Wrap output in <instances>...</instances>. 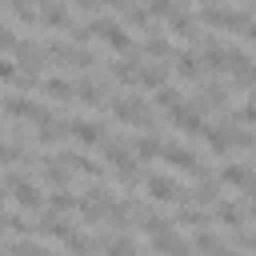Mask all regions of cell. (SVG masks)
Segmentation results:
<instances>
[{
    "instance_id": "cell-1",
    "label": "cell",
    "mask_w": 256,
    "mask_h": 256,
    "mask_svg": "<svg viewBox=\"0 0 256 256\" xmlns=\"http://www.w3.org/2000/svg\"><path fill=\"white\" fill-rule=\"evenodd\" d=\"M200 24H208V28H224V32H240V28H248L252 20H248V12H240V8H216V4H204V8H200Z\"/></svg>"
},
{
    "instance_id": "cell-2",
    "label": "cell",
    "mask_w": 256,
    "mask_h": 256,
    "mask_svg": "<svg viewBox=\"0 0 256 256\" xmlns=\"http://www.w3.org/2000/svg\"><path fill=\"white\" fill-rule=\"evenodd\" d=\"M4 188H12V200H16L20 208H40V204H44L40 188H36L24 172H12V168H8V172H4Z\"/></svg>"
},
{
    "instance_id": "cell-3",
    "label": "cell",
    "mask_w": 256,
    "mask_h": 256,
    "mask_svg": "<svg viewBox=\"0 0 256 256\" xmlns=\"http://www.w3.org/2000/svg\"><path fill=\"white\" fill-rule=\"evenodd\" d=\"M88 32L96 36V40H104L108 48H116V52H132V36L116 24V20H108V16H100V20H92L88 24Z\"/></svg>"
},
{
    "instance_id": "cell-4",
    "label": "cell",
    "mask_w": 256,
    "mask_h": 256,
    "mask_svg": "<svg viewBox=\"0 0 256 256\" xmlns=\"http://www.w3.org/2000/svg\"><path fill=\"white\" fill-rule=\"evenodd\" d=\"M168 120H172L180 132H192V136H204V128H208V124H204V112H200V108H192L188 100L172 104V108H168Z\"/></svg>"
},
{
    "instance_id": "cell-5",
    "label": "cell",
    "mask_w": 256,
    "mask_h": 256,
    "mask_svg": "<svg viewBox=\"0 0 256 256\" xmlns=\"http://www.w3.org/2000/svg\"><path fill=\"white\" fill-rule=\"evenodd\" d=\"M104 160L116 168V176H120L124 184L136 180V152H132V148H124V144L112 140V144H104Z\"/></svg>"
},
{
    "instance_id": "cell-6",
    "label": "cell",
    "mask_w": 256,
    "mask_h": 256,
    "mask_svg": "<svg viewBox=\"0 0 256 256\" xmlns=\"http://www.w3.org/2000/svg\"><path fill=\"white\" fill-rule=\"evenodd\" d=\"M160 160H168L172 168H180V172H188V176H200V180L208 176L204 164H200V160L192 156V148H184V144H164V148H160Z\"/></svg>"
},
{
    "instance_id": "cell-7",
    "label": "cell",
    "mask_w": 256,
    "mask_h": 256,
    "mask_svg": "<svg viewBox=\"0 0 256 256\" xmlns=\"http://www.w3.org/2000/svg\"><path fill=\"white\" fill-rule=\"evenodd\" d=\"M112 116L120 120V124H148V108H144V100L140 96H116L112 100Z\"/></svg>"
},
{
    "instance_id": "cell-8",
    "label": "cell",
    "mask_w": 256,
    "mask_h": 256,
    "mask_svg": "<svg viewBox=\"0 0 256 256\" xmlns=\"http://www.w3.org/2000/svg\"><path fill=\"white\" fill-rule=\"evenodd\" d=\"M144 196L156 200V204H172V200H180V184L172 176H164V172H152L144 180Z\"/></svg>"
},
{
    "instance_id": "cell-9",
    "label": "cell",
    "mask_w": 256,
    "mask_h": 256,
    "mask_svg": "<svg viewBox=\"0 0 256 256\" xmlns=\"http://www.w3.org/2000/svg\"><path fill=\"white\" fill-rule=\"evenodd\" d=\"M68 132H72V136H76V144H84V148H92V144H104V124H100V120L76 116V120H68Z\"/></svg>"
},
{
    "instance_id": "cell-10",
    "label": "cell",
    "mask_w": 256,
    "mask_h": 256,
    "mask_svg": "<svg viewBox=\"0 0 256 256\" xmlns=\"http://www.w3.org/2000/svg\"><path fill=\"white\" fill-rule=\"evenodd\" d=\"M16 64H20V76H32V80H40V64H44V48H36V44H28V40H20V44H16Z\"/></svg>"
},
{
    "instance_id": "cell-11",
    "label": "cell",
    "mask_w": 256,
    "mask_h": 256,
    "mask_svg": "<svg viewBox=\"0 0 256 256\" xmlns=\"http://www.w3.org/2000/svg\"><path fill=\"white\" fill-rule=\"evenodd\" d=\"M152 248L160 256H188L192 252V240H184V236H176V228H168V232L152 236Z\"/></svg>"
},
{
    "instance_id": "cell-12",
    "label": "cell",
    "mask_w": 256,
    "mask_h": 256,
    "mask_svg": "<svg viewBox=\"0 0 256 256\" xmlns=\"http://www.w3.org/2000/svg\"><path fill=\"white\" fill-rule=\"evenodd\" d=\"M200 64H204V68H212V72H232V64H228V48H224V44H216V40H208V44H204Z\"/></svg>"
},
{
    "instance_id": "cell-13",
    "label": "cell",
    "mask_w": 256,
    "mask_h": 256,
    "mask_svg": "<svg viewBox=\"0 0 256 256\" xmlns=\"http://www.w3.org/2000/svg\"><path fill=\"white\" fill-rule=\"evenodd\" d=\"M40 172L52 188H68V164H60V156H44L40 160Z\"/></svg>"
},
{
    "instance_id": "cell-14",
    "label": "cell",
    "mask_w": 256,
    "mask_h": 256,
    "mask_svg": "<svg viewBox=\"0 0 256 256\" xmlns=\"http://www.w3.org/2000/svg\"><path fill=\"white\" fill-rule=\"evenodd\" d=\"M40 236H48V240H60V244H68V240H72V224H64L60 216H44V220H40Z\"/></svg>"
},
{
    "instance_id": "cell-15",
    "label": "cell",
    "mask_w": 256,
    "mask_h": 256,
    "mask_svg": "<svg viewBox=\"0 0 256 256\" xmlns=\"http://www.w3.org/2000/svg\"><path fill=\"white\" fill-rule=\"evenodd\" d=\"M204 140H208V148H212V152H228V148L236 144L232 128H224V124H216V128H204Z\"/></svg>"
},
{
    "instance_id": "cell-16",
    "label": "cell",
    "mask_w": 256,
    "mask_h": 256,
    "mask_svg": "<svg viewBox=\"0 0 256 256\" xmlns=\"http://www.w3.org/2000/svg\"><path fill=\"white\" fill-rule=\"evenodd\" d=\"M40 20H44L48 28H60V24H68L72 16H68V8H64L60 0H48V4L40 8Z\"/></svg>"
},
{
    "instance_id": "cell-17",
    "label": "cell",
    "mask_w": 256,
    "mask_h": 256,
    "mask_svg": "<svg viewBox=\"0 0 256 256\" xmlns=\"http://www.w3.org/2000/svg\"><path fill=\"white\" fill-rule=\"evenodd\" d=\"M200 56L196 52H180L176 56V76H184V80H200Z\"/></svg>"
},
{
    "instance_id": "cell-18",
    "label": "cell",
    "mask_w": 256,
    "mask_h": 256,
    "mask_svg": "<svg viewBox=\"0 0 256 256\" xmlns=\"http://www.w3.org/2000/svg\"><path fill=\"white\" fill-rule=\"evenodd\" d=\"M164 76H168L164 64H156V60H152V64H140V84H144V88H152V92L164 88Z\"/></svg>"
},
{
    "instance_id": "cell-19",
    "label": "cell",
    "mask_w": 256,
    "mask_h": 256,
    "mask_svg": "<svg viewBox=\"0 0 256 256\" xmlns=\"http://www.w3.org/2000/svg\"><path fill=\"white\" fill-rule=\"evenodd\" d=\"M44 92H48L52 100H72V96H76V84L60 80V76H48V80H44Z\"/></svg>"
},
{
    "instance_id": "cell-20",
    "label": "cell",
    "mask_w": 256,
    "mask_h": 256,
    "mask_svg": "<svg viewBox=\"0 0 256 256\" xmlns=\"http://www.w3.org/2000/svg\"><path fill=\"white\" fill-rule=\"evenodd\" d=\"M248 180H252V172H248L244 164H228V168L220 172V184H232V188H248Z\"/></svg>"
},
{
    "instance_id": "cell-21",
    "label": "cell",
    "mask_w": 256,
    "mask_h": 256,
    "mask_svg": "<svg viewBox=\"0 0 256 256\" xmlns=\"http://www.w3.org/2000/svg\"><path fill=\"white\" fill-rule=\"evenodd\" d=\"M76 100H80V104H88V108H96V104L104 100V92H100V84L80 80V84H76Z\"/></svg>"
},
{
    "instance_id": "cell-22",
    "label": "cell",
    "mask_w": 256,
    "mask_h": 256,
    "mask_svg": "<svg viewBox=\"0 0 256 256\" xmlns=\"http://www.w3.org/2000/svg\"><path fill=\"white\" fill-rule=\"evenodd\" d=\"M0 108H4V116H20V120L32 116V100H20V96H4Z\"/></svg>"
},
{
    "instance_id": "cell-23",
    "label": "cell",
    "mask_w": 256,
    "mask_h": 256,
    "mask_svg": "<svg viewBox=\"0 0 256 256\" xmlns=\"http://www.w3.org/2000/svg\"><path fill=\"white\" fill-rule=\"evenodd\" d=\"M64 132H68V120H52V124H44L40 132H36V140L48 148V144H56V140H64Z\"/></svg>"
},
{
    "instance_id": "cell-24",
    "label": "cell",
    "mask_w": 256,
    "mask_h": 256,
    "mask_svg": "<svg viewBox=\"0 0 256 256\" xmlns=\"http://www.w3.org/2000/svg\"><path fill=\"white\" fill-rule=\"evenodd\" d=\"M112 76L120 84H132V80H140V64L136 60H120V64H112Z\"/></svg>"
},
{
    "instance_id": "cell-25",
    "label": "cell",
    "mask_w": 256,
    "mask_h": 256,
    "mask_svg": "<svg viewBox=\"0 0 256 256\" xmlns=\"http://www.w3.org/2000/svg\"><path fill=\"white\" fill-rule=\"evenodd\" d=\"M160 148H164V144H160V140H156V136H140V140H136V148H132V152H136V156H140V160H156V156H160Z\"/></svg>"
},
{
    "instance_id": "cell-26",
    "label": "cell",
    "mask_w": 256,
    "mask_h": 256,
    "mask_svg": "<svg viewBox=\"0 0 256 256\" xmlns=\"http://www.w3.org/2000/svg\"><path fill=\"white\" fill-rule=\"evenodd\" d=\"M216 220H220L224 228H232V232H236V228H240V208H236V204H224V200H220V204H216Z\"/></svg>"
},
{
    "instance_id": "cell-27",
    "label": "cell",
    "mask_w": 256,
    "mask_h": 256,
    "mask_svg": "<svg viewBox=\"0 0 256 256\" xmlns=\"http://www.w3.org/2000/svg\"><path fill=\"white\" fill-rule=\"evenodd\" d=\"M48 208H52V212H68V208H76V196H72L68 188H56V192L48 196Z\"/></svg>"
},
{
    "instance_id": "cell-28",
    "label": "cell",
    "mask_w": 256,
    "mask_h": 256,
    "mask_svg": "<svg viewBox=\"0 0 256 256\" xmlns=\"http://www.w3.org/2000/svg\"><path fill=\"white\" fill-rule=\"evenodd\" d=\"M168 24H172V32H176V36H192V28H196V24H192V16H188V12H180V8L168 16Z\"/></svg>"
},
{
    "instance_id": "cell-29",
    "label": "cell",
    "mask_w": 256,
    "mask_h": 256,
    "mask_svg": "<svg viewBox=\"0 0 256 256\" xmlns=\"http://www.w3.org/2000/svg\"><path fill=\"white\" fill-rule=\"evenodd\" d=\"M144 52H148L152 60H164V56L172 52V44H168L164 36H148V40H144Z\"/></svg>"
},
{
    "instance_id": "cell-30",
    "label": "cell",
    "mask_w": 256,
    "mask_h": 256,
    "mask_svg": "<svg viewBox=\"0 0 256 256\" xmlns=\"http://www.w3.org/2000/svg\"><path fill=\"white\" fill-rule=\"evenodd\" d=\"M192 200H196V204H220V200H216V184H212V180H200L196 192H192Z\"/></svg>"
},
{
    "instance_id": "cell-31",
    "label": "cell",
    "mask_w": 256,
    "mask_h": 256,
    "mask_svg": "<svg viewBox=\"0 0 256 256\" xmlns=\"http://www.w3.org/2000/svg\"><path fill=\"white\" fill-rule=\"evenodd\" d=\"M12 256H52V252L36 240H20V244H12Z\"/></svg>"
},
{
    "instance_id": "cell-32",
    "label": "cell",
    "mask_w": 256,
    "mask_h": 256,
    "mask_svg": "<svg viewBox=\"0 0 256 256\" xmlns=\"http://www.w3.org/2000/svg\"><path fill=\"white\" fill-rule=\"evenodd\" d=\"M176 224H192V228H200V224H204V212H200L196 204H184L180 216H176Z\"/></svg>"
},
{
    "instance_id": "cell-33",
    "label": "cell",
    "mask_w": 256,
    "mask_h": 256,
    "mask_svg": "<svg viewBox=\"0 0 256 256\" xmlns=\"http://www.w3.org/2000/svg\"><path fill=\"white\" fill-rule=\"evenodd\" d=\"M12 12H16V20L20 24H32L40 12H36V4H28V0H12Z\"/></svg>"
},
{
    "instance_id": "cell-34",
    "label": "cell",
    "mask_w": 256,
    "mask_h": 256,
    "mask_svg": "<svg viewBox=\"0 0 256 256\" xmlns=\"http://www.w3.org/2000/svg\"><path fill=\"white\" fill-rule=\"evenodd\" d=\"M104 252H108V256H136V248H132V240H124V236H116V240H108V244H104Z\"/></svg>"
},
{
    "instance_id": "cell-35",
    "label": "cell",
    "mask_w": 256,
    "mask_h": 256,
    "mask_svg": "<svg viewBox=\"0 0 256 256\" xmlns=\"http://www.w3.org/2000/svg\"><path fill=\"white\" fill-rule=\"evenodd\" d=\"M124 20H128L132 28H148L152 16H148V8H132V4H128V8H124Z\"/></svg>"
},
{
    "instance_id": "cell-36",
    "label": "cell",
    "mask_w": 256,
    "mask_h": 256,
    "mask_svg": "<svg viewBox=\"0 0 256 256\" xmlns=\"http://www.w3.org/2000/svg\"><path fill=\"white\" fill-rule=\"evenodd\" d=\"M64 160H72V168H76V172H84V176H100V164H96V160H88V156H64Z\"/></svg>"
},
{
    "instance_id": "cell-37",
    "label": "cell",
    "mask_w": 256,
    "mask_h": 256,
    "mask_svg": "<svg viewBox=\"0 0 256 256\" xmlns=\"http://www.w3.org/2000/svg\"><path fill=\"white\" fill-rule=\"evenodd\" d=\"M156 104H164V108H172V104H180V92L164 84V88H156Z\"/></svg>"
},
{
    "instance_id": "cell-38",
    "label": "cell",
    "mask_w": 256,
    "mask_h": 256,
    "mask_svg": "<svg viewBox=\"0 0 256 256\" xmlns=\"http://www.w3.org/2000/svg\"><path fill=\"white\" fill-rule=\"evenodd\" d=\"M216 244H220V240H216L212 232H196V236H192V248H200V252H212Z\"/></svg>"
},
{
    "instance_id": "cell-39",
    "label": "cell",
    "mask_w": 256,
    "mask_h": 256,
    "mask_svg": "<svg viewBox=\"0 0 256 256\" xmlns=\"http://www.w3.org/2000/svg\"><path fill=\"white\" fill-rule=\"evenodd\" d=\"M176 4L172 0H148V16H172Z\"/></svg>"
},
{
    "instance_id": "cell-40",
    "label": "cell",
    "mask_w": 256,
    "mask_h": 256,
    "mask_svg": "<svg viewBox=\"0 0 256 256\" xmlns=\"http://www.w3.org/2000/svg\"><path fill=\"white\" fill-rule=\"evenodd\" d=\"M16 44H20V40L12 36V28H8V24H0V52H16Z\"/></svg>"
},
{
    "instance_id": "cell-41",
    "label": "cell",
    "mask_w": 256,
    "mask_h": 256,
    "mask_svg": "<svg viewBox=\"0 0 256 256\" xmlns=\"http://www.w3.org/2000/svg\"><path fill=\"white\" fill-rule=\"evenodd\" d=\"M16 76H20V68H16L12 60H4V56H0V80H16Z\"/></svg>"
},
{
    "instance_id": "cell-42",
    "label": "cell",
    "mask_w": 256,
    "mask_h": 256,
    "mask_svg": "<svg viewBox=\"0 0 256 256\" xmlns=\"http://www.w3.org/2000/svg\"><path fill=\"white\" fill-rule=\"evenodd\" d=\"M16 156H20V148H12V144H4V140H0V168H4V164H12Z\"/></svg>"
},
{
    "instance_id": "cell-43",
    "label": "cell",
    "mask_w": 256,
    "mask_h": 256,
    "mask_svg": "<svg viewBox=\"0 0 256 256\" xmlns=\"http://www.w3.org/2000/svg\"><path fill=\"white\" fill-rule=\"evenodd\" d=\"M240 120H244V124H252V128H256V104H252V100H248V104H244V108H240Z\"/></svg>"
},
{
    "instance_id": "cell-44",
    "label": "cell",
    "mask_w": 256,
    "mask_h": 256,
    "mask_svg": "<svg viewBox=\"0 0 256 256\" xmlns=\"http://www.w3.org/2000/svg\"><path fill=\"white\" fill-rule=\"evenodd\" d=\"M212 256H236V248H224V244H216V248H212Z\"/></svg>"
},
{
    "instance_id": "cell-45",
    "label": "cell",
    "mask_w": 256,
    "mask_h": 256,
    "mask_svg": "<svg viewBox=\"0 0 256 256\" xmlns=\"http://www.w3.org/2000/svg\"><path fill=\"white\" fill-rule=\"evenodd\" d=\"M244 192H248V196L256 200V172H252V180H248V188H244Z\"/></svg>"
},
{
    "instance_id": "cell-46",
    "label": "cell",
    "mask_w": 256,
    "mask_h": 256,
    "mask_svg": "<svg viewBox=\"0 0 256 256\" xmlns=\"http://www.w3.org/2000/svg\"><path fill=\"white\" fill-rule=\"evenodd\" d=\"M244 36H248V40H252V44H256V20H252V24H248V28H244Z\"/></svg>"
},
{
    "instance_id": "cell-47",
    "label": "cell",
    "mask_w": 256,
    "mask_h": 256,
    "mask_svg": "<svg viewBox=\"0 0 256 256\" xmlns=\"http://www.w3.org/2000/svg\"><path fill=\"white\" fill-rule=\"evenodd\" d=\"M80 8H96V4H104V0H76Z\"/></svg>"
},
{
    "instance_id": "cell-48",
    "label": "cell",
    "mask_w": 256,
    "mask_h": 256,
    "mask_svg": "<svg viewBox=\"0 0 256 256\" xmlns=\"http://www.w3.org/2000/svg\"><path fill=\"white\" fill-rule=\"evenodd\" d=\"M0 208H4V184H0Z\"/></svg>"
},
{
    "instance_id": "cell-49",
    "label": "cell",
    "mask_w": 256,
    "mask_h": 256,
    "mask_svg": "<svg viewBox=\"0 0 256 256\" xmlns=\"http://www.w3.org/2000/svg\"><path fill=\"white\" fill-rule=\"evenodd\" d=\"M0 4H8V8H12V0H0Z\"/></svg>"
},
{
    "instance_id": "cell-50",
    "label": "cell",
    "mask_w": 256,
    "mask_h": 256,
    "mask_svg": "<svg viewBox=\"0 0 256 256\" xmlns=\"http://www.w3.org/2000/svg\"><path fill=\"white\" fill-rule=\"evenodd\" d=\"M252 220H256V204H252Z\"/></svg>"
},
{
    "instance_id": "cell-51",
    "label": "cell",
    "mask_w": 256,
    "mask_h": 256,
    "mask_svg": "<svg viewBox=\"0 0 256 256\" xmlns=\"http://www.w3.org/2000/svg\"><path fill=\"white\" fill-rule=\"evenodd\" d=\"M196 4H212V0H196Z\"/></svg>"
}]
</instances>
